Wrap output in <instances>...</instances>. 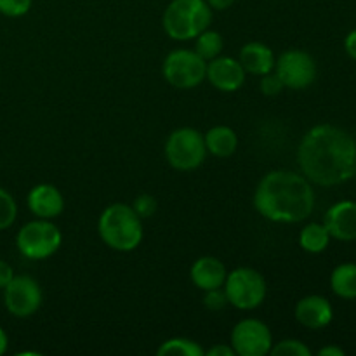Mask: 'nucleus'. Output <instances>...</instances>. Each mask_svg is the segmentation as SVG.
I'll return each instance as SVG.
<instances>
[{
  "label": "nucleus",
  "instance_id": "1",
  "mask_svg": "<svg viewBox=\"0 0 356 356\" xmlns=\"http://www.w3.org/2000/svg\"><path fill=\"white\" fill-rule=\"evenodd\" d=\"M298 162L308 181L337 186L356 176V141L336 125H315L299 145Z\"/></svg>",
  "mask_w": 356,
  "mask_h": 356
},
{
  "label": "nucleus",
  "instance_id": "2",
  "mask_svg": "<svg viewBox=\"0 0 356 356\" xmlns=\"http://www.w3.org/2000/svg\"><path fill=\"white\" fill-rule=\"evenodd\" d=\"M254 207L268 221L296 225L312 216L315 191L301 174L292 170H271L257 184Z\"/></svg>",
  "mask_w": 356,
  "mask_h": 356
},
{
  "label": "nucleus",
  "instance_id": "3",
  "mask_svg": "<svg viewBox=\"0 0 356 356\" xmlns=\"http://www.w3.org/2000/svg\"><path fill=\"white\" fill-rule=\"evenodd\" d=\"M97 232L110 249L131 252L143 242V219L136 214L132 205L111 204L101 212Z\"/></svg>",
  "mask_w": 356,
  "mask_h": 356
},
{
  "label": "nucleus",
  "instance_id": "4",
  "mask_svg": "<svg viewBox=\"0 0 356 356\" xmlns=\"http://www.w3.org/2000/svg\"><path fill=\"white\" fill-rule=\"evenodd\" d=\"M212 9L205 0H172L162 24L172 40H191L211 26Z\"/></svg>",
  "mask_w": 356,
  "mask_h": 356
},
{
  "label": "nucleus",
  "instance_id": "5",
  "mask_svg": "<svg viewBox=\"0 0 356 356\" xmlns=\"http://www.w3.org/2000/svg\"><path fill=\"white\" fill-rule=\"evenodd\" d=\"M225 294L228 298V305L236 309L250 312L261 306L266 299V280L263 275L254 268H236L226 275Z\"/></svg>",
  "mask_w": 356,
  "mask_h": 356
},
{
  "label": "nucleus",
  "instance_id": "6",
  "mask_svg": "<svg viewBox=\"0 0 356 356\" xmlns=\"http://www.w3.org/2000/svg\"><path fill=\"white\" fill-rule=\"evenodd\" d=\"M63 235L51 219H35L26 222L16 235V247L21 256L31 261H42L58 252Z\"/></svg>",
  "mask_w": 356,
  "mask_h": 356
},
{
  "label": "nucleus",
  "instance_id": "7",
  "mask_svg": "<svg viewBox=\"0 0 356 356\" xmlns=\"http://www.w3.org/2000/svg\"><path fill=\"white\" fill-rule=\"evenodd\" d=\"M207 148L205 138L200 131L191 127H181L170 132L165 143V156L170 167L177 170L198 169L205 162Z\"/></svg>",
  "mask_w": 356,
  "mask_h": 356
},
{
  "label": "nucleus",
  "instance_id": "8",
  "mask_svg": "<svg viewBox=\"0 0 356 356\" xmlns=\"http://www.w3.org/2000/svg\"><path fill=\"white\" fill-rule=\"evenodd\" d=\"M163 79L176 89H193L207 75V61L191 49H174L162 65Z\"/></svg>",
  "mask_w": 356,
  "mask_h": 356
},
{
  "label": "nucleus",
  "instance_id": "9",
  "mask_svg": "<svg viewBox=\"0 0 356 356\" xmlns=\"http://www.w3.org/2000/svg\"><path fill=\"white\" fill-rule=\"evenodd\" d=\"M3 305L16 318H28L42 306V289L35 278L28 275H14L3 287Z\"/></svg>",
  "mask_w": 356,
  "mask_h": 356
},
{
  "label": "nucleus",
  "instance_id": "10",
  "mask_svg": "<svg viewBox=\"0 0 356 356\" xmlns=\"http://www.w3.org/2000/svg\"><path fill=\"white\" fill-rule=\"evenodd\" d=\"M273 346L270 327L257 318H245L232 330V348L238 356H266Z\"/></svg>",
  "mask_w": 356,
  "mask_h": 356
},
{
  "label": "nucleus",
  "instance_id": "11",
  "mask_svg": "<svg viewBox=\"0 0 356 356\" xmlns=\"http://www.w3.org/2000/svg\"><path fill=\"white\" fill-rule=\"evenodd\" d=\"M275 73L289 89H306L316 79V63L306 51L291 49L277 59Z\"/></svg>",
  "mask_w": 356,
  "mask_h": 356
},
{
  "label": "nucleus",
  "instance_id": "12",
  "mask_svg": "<svg viewBox=\"0 0 356 356\" xmlns=\"http://www.w3.org/2000/svg\"><path fill=\"white\" fill-rule=\"evenodd\" d=\"M245 75L242 63L228 56H218L207 63L205 79L222 92H235L245 83Z\"/></svg>",
  "mask_w": 356,
  "mask_h": 356
},
{
  "label": "nucleus",
  "instance_id": "13",
  "mask_svg": "<svg viewBox=\"0 0 356 356\" xmlns=\"http://www.w3.org/2000/svg\"><path fill=\"white\" fill-rule=\"evenodd\" d=\"M330 238L341 242H353L356 240V202L341 200L334 204L323 218Z\"/></svg>",
  "mask_w": 356,
  "mask_h": 356
},
{
  "label": "nucleus",
  "instance_id": "14",
  "mask_svg": "<svg viewBox=\"0 0 356 356\" xmlns=\"http://www.w3.org/2000/svg\"><path fill=\"white\" fill-rule=\"evenodd\" d=\"M296 320L306 329L318 330L329 325L334 318L332 305L323 296H306L296 305Z\"/></svg>",
  "mask_w": 356,
  "mask_h": 356
},
{
  "label": "nucleus",
  "instance_id": "15",
  "mask_svg": "<svg viewBox=\"0 0 356 356\" xmlns=\"http://www.w3.org/2000/svg\"><path fill=\"white\" fill-rule=\"evenodd\" d=\"M28 209L38 219L58 218L65 209V198L54 184H37L28 193Z\"/></svg>",
  "mask_w": 356,
  "mask_h": 356
},
{
  "label": "nucleus",
  "instance_id": "16",
  "mask_svg": "<svg viewBox=\"0 0 356 356\" xmlns=\"http://www.w3.org/2000/svg\"><path fill=\"white\" fill-rule=\"evenodd\" d=\"M226 266L212 256L198 257L190 270V278L200 291H211V289H219L225 285L226 280Z\"/></svg>",
  "mask_w": 356,
  "mask_h": 356
},
{
  "label": "nucleus",
  "instance_id": "17",
  "mask_svg": "<svg viewBox=\"0 0 356 356\" xmlns=\"http://www.w3.org/2000/svg\"><path fill=\"white\" fill-rule=\"evenodd\" d=\"M240 63H242L243 70L252 75H266V73L275 70V59L273 51L268 47L263 42H249L240 51Z\"/></svg>",
  "mask_w": 356,
  "mask_h": 356
},
{
  "label": "nucleus",
  "instance_id": "18",
  "mask_svg": "<svg viewBox=\"0 0 356 356\" xmlns=\"http://www.w3.org/2000/svg\"><path fill=\"white\" fill-rule=\"evenodd\" d=\"M204 138L207 152L214 156H219V159H228L238 148L236 132L228 125H216V127L209 129Z\"/></svg>",
  "mask_w": 356,
  "mask_h": 356
},
{
  "label": "nucleus",
  "instance_id": "19",
  "mask_svg": "<svg viewBox=\"0 0 356 356\" xmlns=\"http://www.w3.org/2000/svg\"><path fill=\"white\" fill-rule=\"evenodd\" d=\"M330 287L343 299H356V264H339L330 275Z\"/></svg>",
  "mask_w": 356,
  "mask_h": 356
},
{
  "label": "nucleus",
  "instance_id": "20",
  "mask_svg": "<svg viewBox=\"0 0 356 356\" xmlns=\"http://www.w3.org/2000/svg\"><path fill=\"white\" fill-rule=\"evenodd\" d=\"M330 235L327 232L325 225L320 222H309L299 233V245L302 250L309 254H320L329 247Z\"/></svg>",
  "mask_w": 356,
  "mask_h": 356
},
{
  "label": "nucleus",
  "instance_id": "21",
  "mask_svg": "<svg viewBox=\"0 0 356 356\" xmlns=\"http://www.w3.org/2000/svg\"><path fill=\"white\" fill-rule=\"evenodd\" d=\"M159 356H204L205 351L195 341L186 339V337H174V339L165 341L160 344L156 350Z\"/></svg>",
  "mask_w": 356,
  "mask_h": 356
},
{
  "label": "nucleus",
  "instance_id": "22",
  "mask_svg": "<svg viewBox=\"0 0 356 356\" xmlns=\"http://www.w3.org/2000/svg\"><path fill=\"white\" fill-rule=\"evenodd\" d=\"M222 51V37L221 33L214 30H204L198 37H195V52L205 61L221 56Z\"/></svg>",
  "mask_w": 356,
  "mask_h": 356
},
{
  "label": "nucleus",
  "instance_id": "23",
  "mask_svg": "<svg viewBox=\"0 0 356 356\" xmlns=\"http://www.w3.org/2000/svg\"><path fill=\"white\" fill-rule=\"evenodd\" d=\"M17 218V204L13 195L0 188V232L10 228Z\"/></svg>",
  "mask_w": 356,
  "mask_h": 356
},
{
  "label": "nucleus",
  "instance_id": "24",
  "mask_svg": "<svg viewBox=\"0 0 356 356\" xmlns=\"http://www.w3.org/2000/svg\"><path fill=\"white\" fill-rule=\"evenodd\" d=\"M273 356H312V350L298 339H284L271 346Z\"/></svg>",
  "mask_w": 356,
  "mask_h": 356
},
{
  "label": "nucleus",
  "instance_id": "25",
  "mask_svg": "<svg viewBox=\"0 0 356 356\" xmlns=\"http://www.w3.org/2000/svg\"><path fill=\"white\" fill-rule=\"evenodd\" d=\"M156 207H159V204H156V198L153 197V195H148V193L139 195V197H136V200L132 202V209H134V212L141 219L153 218V214L156 212Z\"/></svg>",
  "mask_w": 356,
  "mask_h": 356
},
{
  "label": "nucleus",
  "instance_id": "26",
  "mask_svg": "<svg viewBox=\"0 0 356 356\" xmlns=\"http://www.w3.org/2000/svg\"><path fill=\"white\" fill-rule=\"evenodd\" d=\"M31 9V0H0V14L7 17H21Z\"/></svg>",
  "mask_w": 356,
  "mask_h": 356
},
{
  "label": "nucleus",
  "instance_id": "27",
  "mask_svg": "<svg viewBox=\"0 0 356 356\" xmlns=\"http://www.w3.org/2000/svg\"><path fill=\"white\" fill-rule=\"evenodd\" d=\"M259 89L264 96L273 97V96H278V94L285 89V86L277 73L270 72V73H266V75H261Z\"/></svg>",
  "mask_w": 356,
  "mask_h": 356
},
{
  "label": "nucleus",
  "instance_id": "28",
  "mask_svg": "<svg viewBox=\"0 0 356 356\" xmlns=\"http://www.w3.org/2000/svg\"><path fill=\"white\" fill-rule=\"evenodd\" d=\"M204 306L211 312H219V309L225 308L228 305V298L225 294V289H211V291H205L204 299H202Z\"/></svg>",
  "mask_w": 356,
  "mask_h": 356
},
{
  "label": "nucleus",
  "instance_id": "29",
  "mask_svg": "<svg viewBox=\"0 0 356 356\" xmlns=\"http://www.w3.org/2000/svg\"><path fill=\"white\" fill-rule=\"evenodd\" d=\"M14 278V270L13 266H10L7 261L0 259V289L3 291V287H6L7 284H9L10 280Z\"/></svg>",
  "mask_w": 356,
  "mask_h": 356
},
{
  "label": "nucleus",
  "instance_id": "30",
  "mask_svg": "<svg viewBox=\"0 0 356 356\" xmlns=\"http://www.w3.org/2000/svg\"><path fill=\"white\" fill-rule=\"evenodd\" d=\"M207 356H235V350L232 348V344H216L211 350L205 351Z\"/></svg>",
  "mask_w": 356,
  "mask_h": 356
},
{
  "label": "nucleus",
  "instance_id": "31",
  "mask_svg": "<svg viewBox=\"0 0 356 356\" xmlns=\"http://www.w3.org/2000/svg\"><path fill=\"white\" fill-rule=\"evenodd\" d=\"M344 51H346V54L350 56L351 59L356 61V30L350 31V33L346 35V38H344Z\"/></svg>",
  "mask_w": 356,
  "mask_h": 356
},
{
  "label": "nucleus",
  "instance_id": "32",
  "mask_svg": "<svg viewBox=\"0 0 356 356\" xmlns=\"http://www.w3.org/2000/svg\"><path fill=\"white\" fill-rule=\"evenodd\" d=\"M205 2L209 3V7H211V9L226 10V9H229L233 3H235V0H205Z\"/></svg>",
  "mask_w": 356,
  "mask_h": 356
},
{
  "label": "nucleus",
  "instance_id": "33",
  "mask_svg": "<svg viewBox=\"0 0 356 356\" xmlns=\"http://www.w3.org/2000/svg\"><path fill=\"white\" fill-rule=\"evenodd\" d=\"M320 356H344V350L337 346H325L318 351Z\"/></svg>",
  "mask_w": 356,
  "mask_h": 356
},
{
  "label": "nucleus",
  "instance_id": "34",
  "mask_svg": "<svg viewBox=\"0 0 356 356\" xmlns=\"http://www.w3.org/2000/svg\"><path fill=\"white\" fill-rule=\"evenodd\" d=\"M7 346H9V339H7L6 330L0 327V355H3L7 351Z\"/></svg>",
  "mask_w": 356,
  "mask_h": 356
}]
</instances>
